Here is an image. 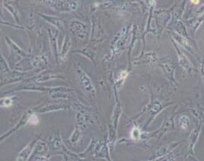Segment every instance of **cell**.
I'll return each mask as SVG.
<instances>
[{
    "instance_id": "cell-1",
    "label": "cell",
    "mask_w": 204,
    "mask_h": 161,
    "mask_svg": "<svg viewBox=\"0 0 204 161\" xmlns=\"http://www.w3.org/2000/svg\"><path fill=\"white\" fill-rule=\"evenodd\" d=\"M29 122L31 123L32 125H36L37 122H38V119L37 117L35 116V115H33V116L30 118L29 119Z\"/></svg>"
}]
</instances>
